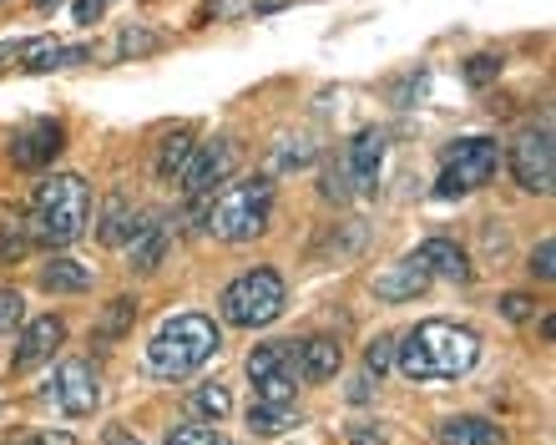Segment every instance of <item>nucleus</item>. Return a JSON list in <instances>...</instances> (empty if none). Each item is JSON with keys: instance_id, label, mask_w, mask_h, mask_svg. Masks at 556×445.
<instances>
[{"instance_id": "nucleus-1", "label": "nucleus", "mask_w": 556, "mask_h": 445, "mask_svg": "<svg viewBox=\"0 0 556 445\" xmlns=\"http://www.w3.org/2000/svg\"><path fill=\"white\" fill-rule=\"evenodd\" d=\"M476 359H481V334L466 325H451V319H425L395 344L400 374L415 380V385H425V380H460V374L476 370Z\"/></svg>"}, {"instance_id": "nucleus-2", "label": "nucleus", "mask_w": 556, "mask_h": 445, "mask_svg": "<svg viewBox=\"0 0 556 445\" xmlns=\"http://www.w3.org/2000/svg\"><path fill=\"white\" fill-rule=\"evenodd\" d=\"M87 223H91V188L76 173H56V178L36 182L30 213H26L30 243L66 249V243H76V238L87 233Z\"/></svg>"}, {"instance_id": "nucleus-3", "label": "nucleus", "mask_w": 556, "mask_h": 445, "mask_svg": "<svg viewBox=\"0 0 556 445\" xmlns=\"http://www.w3.org/2000/svg\"><path fill=\"white\" fill-rule=\"evenodd\" d=\"M223 349V334L207 314H173L147 344V365L157 380H188Z\"/></svg>"}, {"instance_id": "nucleus-4", "label": "nucleus", "mask_w": 556, "mask_h": 445, "mask_svg": "<svg viewBox=\"0 0 556 445\" xmlns=\"http://www.w3.org/2000/svg\"><path fill=\"white\" fill-rule=\"evenodd\" d=\"M203 228L223 243H249L268 228L274 218V178H243V182H228L218 198L207 193L203 198Z\"/></svg>"}, {"instance_id": "nucleus-5", "label": "nucleus", "mask_w": 556, "mask_h": 445, "mask_svg": "<svg viewBox=\"0 0 556 445\" xmlns=\"http://www.w3.org/2000/svg\"><path fill=\"white\" fill-rule=\"evenodd\" d=\"M283 304H289V289H283V279H278L274 268H249V274H238L218 298L223 319H228L233 329L274 325L278 314H283Z\"/></svg>"}, {"instance_id": "nucleus-6", "label": "nucleus", "mask_w": 556, "mask_h": 445, "mask_svg": "<svg viewBox=\"0 0 556 445\" xmlns=\"http://www.w3.org/2000/svg\"><path fill=\"white\" fill-rule=\"evenodd\" d=\"M496 173H501V142H491V137H460V142L445 152L435 198H466V193H476V188H485Z\"/></svg>"}, {"instance_id": "nucleus-7", "label": "nucleus", "mask_w": 556, "mask_h": 445, "mask_svg": "<svg viewBox=\"0 0 556 445\" xmlns=\"http://www.w3.org/2000/svg\"><path fill=\"white\" fill-rule=\"evenodd\" d=\"M249 380H253V395H258V400L293 405V395H299V385H304L293 344H289V340L258 344V349L249 355Z\"/></svg>"}, {"instance_id": "nucleus-8", "label": "nucleus", "mask_w": 556, "mask_h": 445, "mask_svg": "<svg viewBox=\"0 0 556 445\" xmlns=\"http://www.w3.org/2000/svg\"><path fill=\"white\" fill-rule=\"evenodd\" d=\"M238 163H243V148H238L233 137H213V142H203V148H192V157H188V167H182L177 188H182L188 198L218 193L223 182L238 173Z\"/></svg>"}, {"instance_id": "nucleus-9", "label": "nucleus", "mask_w": 556, "mask_h": 445, "mask_svg": "<svg viewBox=\"0 0 556 445\" xmlns=\"http://www.w3.org/2000/svg\"><path fill=\"white\" fill-rule=\"evenodd\" d=\"M511 178L527 188V193L546 198L552 193V178H556V148H552V127H527V132L511 142Z\"/></svg>"}, {"instance_id": "nucleus-10", "label": "nucleus", "mask_w": 556, "mask_h": 445, "mask_svg": "<svg viewBox=\"0 0 556 445\" xmlns=\"http://www.w3.org/2000/svg\"><path fill=\"white\" fill-rule=\"evenodd\" d=\"M46 400H56V410H66V416H91V410L102 405V380H97V370H91L87 359H66V365L51 374Z\"/></svg>"}, {"instance_id": "nucleus-11", "label": "nucleus", "mask_w": 556, "mask_h": 445, "mask_svg": "<svg viewBox=\"0 0 556 445\" xmlns=\"http://www.w3.org/2000/svg\"><path fill=\"white\" fill-rule=\"evenodd\" d=\"M66 148V127L61 122H30V127H21V132L11 137V163L26 167V173H36V167H51V157Z\"/></svg>"}, {"instance_id": "nucleus-12", "label": "nucleus", "mask_w": 556, "mask_h": 445, "mask_svg": "<svg viewBox=\"0 0 556 445\" xmlns=\"http://www.w3.org/2000/svg\"><path fill=\"white\" fill-rule=\"evenodd\" d=\"M61 344H66V325H61L56 314H46V319L26 325V334H21V344H15V370H36V365H46Z\"/></svg>"}, {"instance_id": "nucleus-13", "label": "nucleus", "mask_w": 556, "mask_h": 445, "mask_svg": "<svg viewBox=\"0 0 556 445\" xmlns=\"http://www.w3.org/2000/svg\"><path fill=\"white\" fill-rule=\"evenodd\" d=\"M380 163H384V132L369 127L350 142V157H344V173H350V188L354 193H369L375 178H380Z\"/></svg>"}, {"instance_id": "nucleus-14", "label": "nucleus", "mask_w": 556, "mask_h": 445, "mask_svg": "<svg viewBox=\"0 0 556 445\" xmlns=\"http://www.w3.org/2000/svg\"><path fill=\"white\" fill-rule=\"evenodd\" d=\"M415 264H420L430 279H451V283H466L470 279L466 249H460V243H451V238H430V243H420Z\"/></svg>"}, {"instance_id": "nucleus-15", "label": "nucleus", "mask_w": 556, "mask_h": 445, "mask_svg": "<svg viewBox=\"0 0 556 445\" xmlns=\"http://www.w3.org/2000/svg\"><path fill=\"white\" fill-rule=\"evenodd\" d=\"M293 355H299V374H304V385H324V380H334L339 365H344V349H339L334 340H324V334L299 340L293 344Z\"/></svg>"}, {"instance_id": "nucleus-16", "label": "nucleus", "mask_w": 556, "mask_h": 445, "mask_svg": "<svg viewBox=\"0 0 556 445\" xmlns=\"http://www.w3.org/2000/svg\"><path fill=\"white\" fill-rule=\"evenodd\" d=\"M425 289H430V274H425L415 258L390 264L384 274H375V298H384V304H405V298L425 294Z\"/></svg>"}, {"instance_id": "nucleus-17", "label": "nucleus", "mask_w": 556, "mask_h": 445, "mask_svg": "<svg viewBox=\"0 0 556 445\" xmlns=\"http://www.w3.org/2000/svg\"><path fill=\"white\" fill-rule=\"evenodd\" d=\"M435 441L440 445H501L506 431L485 416H451V420H440L435 425Z\"/></svg>"}, {"instance_id": "nucleus-18", "label": "nucleus", "mask_w": 556, "mask_h": 445, "mask_svg": "<svg viewBox=\"0 0 556 445\" xmlns=\"http://www.w3.org/2000/svg\"><path fill=\"white\" fill-rule=\"evenodd\" d=\"M162 253H167V228H162V218L132 223V233H127V258H132L137 274H152V268L162 264Z\"/></svg>"}, {"instance_id": "nucleus-19", "label": "nucleus", "mask_w": 556, "mask_h": 445, "mask_svg": "<svg viewBox=\"0 0 556 445\" xmlns=\"http://www.w3.org/2000/svg\"><path fill=\"white\" fill-rule=\"evenodd\" d=\"M132 319H137V298H132V294H117V298H112V304L102 309L97 329H91L97 349H112V344L127 340V334H132Z\"/></svg>"}, {"instance_id": "nucleus-20", "label": "nucleus", "mask_w": 556, "mask_h": 445, "mask_svg": "<svg viewBox=\"0 0 556 445\" xmlns=\"http://www.w3.org/2000/svg\"><path fill=\"white\" fill-rule=\"evenodd\" d=\"M41 289L46 294H81V289H91V268L76 264V258H51V264H41Z\"/></svg>"}, {"instance_id": "nucleus-21", "label": "nucleus", "mask_w": 556, "mask_h": 445, "mask_svg": "<svg viewBox=\"0 0 556 445\" xmlns=\"http://www.w3.org/2000/svg\"><path fill=\"white\" fill-rule=\"evenodd\" d=\"M249 425H253V435H283L299 425V410H293V405L258 400V405H249Z\"/></svg>"}, {"instance_id": "nucleus-22", "label": "nucleus", "mask_w": 556, "mask_h": 445, "mask_svg": "<svg viewBox=\"0 0 556 445\" xmlns=\"http://www.w3.org/2000/svg\"><path fill=\"white\" fill-rule=\"evenodd\" d=\"M192 132H173L167 142H162V152H157V178L162 182H177L182 178V167H188V157H192Z\"/></svg>"}, {"instance_id": "nucleus-23", "label": "nucleus", "mask_w": 556, "mask_h": 445, "mask_svg": "<svg viewBox=\"0 0 556 445\" xmlns=\"http://www.w3.org/2000/svg\"><path fill=\"white\" fill-rule=\"evenodd\" d=\"M127 233H132V203H127V193H112L97 238H102V243H127Z\"/></svg>"}, {"instance_id": "nucleus-24", "label": "nucleus", "mask_w": 556, "mask_h": 445, "mask_svg": "<svg viewBox=\"0 0 556 445\" xmlns=\"http://www.w3.org/2000/svg\"><path fill=\"white\" fill-rule=\"evenodd\" d=\"M192 410H198V416H207L213 420V425H218L223 416H228V410H233V395H228V390L223 385H203V390H192Z\"/></svg>"}, {"instance_id": "nucleus-25", "label": "nucleus", "mask_w": 556, "mask_h": 445, "mask_svg": "<svg viewBox=\"0 0 556 445\" xmlns=\"http://www.w3.org/2000/svg\"><path fill=\"white\" fill-rule=\"evenodd\" d=\"M26 253H30V228H26V218H11L0 228V264H15Z\"/></svg>"}, {"instance_id": "nucleus-26", "label": "nucleus", "mask_w": 556, "mask_h": 445, "mask_svg": "<svg viewBox=\"0 0 556 445\" xmlns=\"http://www.w3.org/2000/svg\"><path fill=\"white\" fill-rule=\"evenodd\" d=\"M21 325H26V298L15 289H0V340H11Z\"/></svg>"}, {"instance_id": "nucleus-27", "label": "nucleus", "mask_w": 556, "mask_h": 445, "mask_svg": "<svg viewBox=\"0 0 556 445\" xmlns=\"http://www.w3.org/2000/svg\"><path fill=\"white\" fill-rule=\"evenodd\" d=\"M167 445H233V441L223 431H213V425H173Z\"/></svg>"}, {"instance_id": "nucleus-28", "label": "nucleus", "mask_w": 556, "mask_h": 445, "mask_svg": "<svg viewBox=\"0 0 556 445\" xmlns=\"http://www.w3.org/2000/svg\"><path fill=\"white\" fill-rule=\"evenodd\" d=\"M390 365H395V340H390V334H380V340L365 349V374H375V380H380Z\"/></svg>"}, {"instance_id": "nucleus-29", "label": "nucleus", "mask_w": 556, "mask_h": 445, "mask_svg": "<svg viewBox=\"0 0 556 445\" xmlns=\"http://www.w3.org/2000/svg\"><path fill=\"white\" fill-rule=\"evenodd\" d=\"M308 163H314V148H308V142H293L289 148V137H283L274 148V173L278 167H308Z\"/></svg>"}, {"instance_id": "nucleus-30", "label": "nucleus", "mask_w": 556, "mask_h": 445, "mask_svg": "<svg viewBox=\"0 0 556 445\" xmlns=\"http://www.w3.org/2000/svg\"><path fill=\"white\" fill-rule=\"evenodd\" d=\"M238 15H253V0H207L203 21H238Z\"/></svg>"}, {"instance_id": "nucleus-31", "label": "nucleus", "mask_w": 556, "mask_h": 445, "mask_svg": "<svg viewBox=\"0 0 556 445\" xmlns=\"http://www.w3.org/2000/svg\"><path fill=\"white\" fill-rule=\"evenodd\" d=\"M501 76V56H470L466 61V81L470 87H485V81H496Z\"/></svg>"}, {"instance_id": "nucleus-32", "label": "nucleus", "mask_w": 556, "mask_h": 445, "mask_svg": "<svg viewBox=\"0 0 556 445\" xmlns=\"http://www.w3.org/2000/svg\"><path fill=\"white\" fill-rule=\"evenodd\" d=\"M531 274H536V279H552V274H556V243H552V238H542V243H536V249H531Z\"/></svg>"}, {"instance_id": "nucleus-33", "label": "nucleus", "mask_w": 556, "mask_h": 445, "mask_svg": "<svg viewBox=\"0 0 556 445\" xmlns=\"http://www.w3.org/2000/svg\"><path fill=\"white\" fill-rule=\"evenodd\" d=\"M501 314H506L511 325H527L531 314H536V298H531V294H506V298H501Z\"/></svg>"}, {"instance_id": "nucleus-34", "label": "nucleus", "mask_w": 556, "mask_h": 445, "mask_svg": "<svg viewBox=\"0 0 556 445\" xmlns=\"http://www.w3.org/2000/svg\"><path fill=\"white\" fill-rule=\"evenodd\" d=\"M11 445H76V435H66V431H26V435H11Z\"/></svg>"}, {"instance_id": "nucleus-35", "label": "nucleus", "mask_w": 556, "mask_h": 445, "mask_svg": "<svg viewBox=\"0 0 556 445\" xmlns=\"http://www.w3.org/2000/svg\"><path fill=\"white\" fill-rule=\"evenodd\" d=\"M152 46H157V36H147V30H122L117 51L122 56H142V51H152Z\"/></svg>"}, {"instance_id": "nucleus-36", "label": "nucleus", "mask_w": 556, "mask_h": 445, "mask_svg": "<svg viewBox=\"0 0 556 445\" xmlns=\"http://www.w3.org/2000/svg\"><path fill=\"white\" fill-rule=\"evenodd\" d=\"M354 188H350V173L344 167H329V178H324V198H334V203H344Z\"/></svg>"}, {"instance_id": "nucleus-37", "label": "nucleus", "mask_w": 556, "mask_h": 445, "mask_svg": "<svg viewBox=\"0 0 556 445\" xmlns=\"http://www.w3.org/2000/svg\"><path fill=\"white\" fill-rule=\"evenodd\" d=\"M106 5H112V0H72V15L81 21V26H91V21H102L106 15Z\"/></svg>"}, {"instance_id": "nucleus-38", "label": "nucleus", "mask_w": 556, "mask_h": 445, "mask_svg": "<svg viewBox=\"0 0 556 445\" xmlns=\"http://www.w3.org/2000/svg\"><path fill=\"white\" fill-rule=\"evenodd\" d=\"M350 441L354 445H384V431L380 425H375V431H369V425H350Z\"/></svg>"}, {"instance_id": "nucleus-39", "label": "nucleus", "mask_w": 556, "mask_h": 445, "mask_svg": "<svg viewBox=\"0 0 556 445\" xmlns=\"http://www.w3.org/2000/svg\"><path fill=\"white\" fill-rule=\"evenodd\" d=\"M106 445H142V441H137V435H127V431H117V425H112V431H106Z\"/></svg>"}, {"instance_id": "nucleus-40", "label": "nucleus", "mask_w": 556, "mask_h": 445, "mask_svg": "<svg viewBox=\"0 0 556 445\" xmlns=\"http://www.w3.org/2000/svg\"><path fill=\"white\" fill-rule=\"evenodd\" d=\"M350 395H354V400H369V374H359V380H354Z\"/></svg>"}, {"instance_id": "nucleus-41", "label": "nucleus", "mask_w": 556, "mask_h": 445, "mask_svg": "<svg viewBox=\"0 0 556 445\" xmlns=\"http://www.w3.org/2000/svg\"><path fill=\"white\" fill-rule=\"evenodd\" d=\"M36 5H41V11H51V5H61V0H36Z\"/></svg>"}]
</instances>
